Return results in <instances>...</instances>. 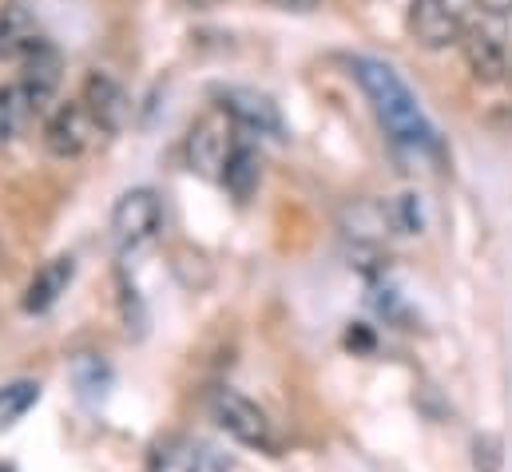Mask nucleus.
Masks as SVG:
<instances>
[{"label":"nucleus","mask_w":512,"mask_h":472,"mask_svg":"<svg viewBox=\"0 0 512 472\" xmlns=\"http://www.w3.org/2000/svg\"><path fill=\"white\" fill-rule=\"evenodd\" d=\"M350 72H354V80L362 84V92L370 96V104H374V112H378V119H382V127L389 131L393 143L413 147V151L437 147V131H433V123L425 119L417 96L409 92V84H405L385 60L358 56V60H350Z\"/></svg>","instance_id":"nucleus-1"},{"label":"nucleus","mask_w":512,"mask_h":472,"mask_svg":"<svg viewBox=\"0 0 512 472\" xmlns=\"http://www.w3.org/2000/svg\"><path fill=\"white\" fill-rule=\"evenodd\" d=\"M211 417L215 425L235 437L239 445H251V449H262V453H274V429L266 421V413L258 409L251 397H243L239 389H215L211 397Z\"/></svg>","instance_id":"nucleus-2"},{"label":"nucleus","mask_w":512,"mask_h":472,"mask_svg":"<svg viewBox=\"0 0 512 472\" xmlns=\"http://www.w3.org/2000/svg\"><path fill=\"white\" fill-rule=\"evenodd\" d=\"M163 227V203L151 187H131L112 207V242L120 250H135L159 235Z\"/></svg>","instance_id":"nucleus-3"},{"label":"nucleus","mask_w":512,"mask_h":472,"mask_svg":"<svg viewBox=\"0 0 512 472\" xmlns=\"http://www.w3.org/2000/svg\"><path fill=\"white\" fill-rule=\"evenodd\" d=\"M235 151V135H231V116L227 112H207L191 123L187 131V163L191 171H199L203 179H223V167Z\"/></svg>","instance_id":"nucleus-4"},{"label":"nucleus","mask_w":512,"mask_h":472,"mask_svg":"<svg viewBox=\"0 0 512 472\" xmlns=\"http://www.w3.org/2000/svg\"><path fill=\"white\" fill-rule=\"evenodd\" d=\"M96 135H100V127H96V119L88 116V108H84L80 100L60 104L52 116L44 119V147H48V155H56V159H76V155H84Z\"/></svg>","instance_id":"nucleus-5"},{"label":"nucleus","mask_w":512,"mask_h":472,"mask_svg":"<svg viewBox=\"0 0 512 472\" xmlns=\"http://www.w3.org/2000/svg\"><path fill=\"white\" fill-rule=\"evenodd\" d=\"M219 112H227L231 123L255 131V135H270V139H286V119L278 112V104L255 92V88H223L219 92Z\"/></svg>","instance_id":"nucleus-6"},{"label":"nucleus","mask_w":512,"mask_h":472,"mask_svg":"<svg viewBox=\"0 0 512 472\" xmlns=\"http://www.w3.org/2000/svg\"><path fill=\"white\" fill-rule=\"evenodd\" d=\"M409 32L421 48H445L461 40V0H413L409 8Z\"/></svg>","instance_id":"nucleus-7"},{"label":"nucleus","mask_w":512,"mask_h":472,"mask_svg":"<svg viewBox=\"0 0 512 472\" xmlns=\"http://www.w3.org/2000/svg\"><path fill=\"white\" fill-rule=\"evenodd\" d=\"M80 104L88 108V116L96 119V127H100V131H108V135L124 131L128 112H131V100H128V92H124V84H120V80H112L108 72H92V76L84 80Z\"/></svg>","instance_id":"nucleus-8"},{"label":"nucleus","mask_w":512,"mask_h":472,"mask_svg":"<svg viewBox=\"0 0 512 472\" xmlns=\"http://www.w3.org/2000/svg\"><path fill=\"white\" fill-rule=\"evenodd\" d=\"M20 68H24V72H20V84H16V88L28 96L32 112H44V108L52 104V96L60 92V80H64V56H60L52 44H44V48L32 52Z\"/></svg>","instance_id":"nucleus-9"},{"label":"nucleus","mask_w":512,"mask_h":472,"mask_svg":"<svg viewBox=\"0 0 512 472\" xmlns=\"http://www.w3.org/2000/svg\"><path fill=\"white\" fill-rule=\"evenodd\" d=\"M461 52H465V64H469L473 80L501 84L509 76V52H505L501 36L489 32V28H465L461 32Z\"/></svg>","instance_id":"nucleus-10"},{"label":"nucleus","mask_w":512,"mask_h":472,"mask_svg":"<svg viewBox=\"0 0 512 472\" xmlns=\"http://www.w3.org/2000/svg\"><path fill=\"white\" fill-rule=\"evenodd\" d=\"M48 44V36H44V28H40V20L24 8V4H4L0 8V56H8V60H28L32 52H40Z\"/></svg>","instance_id":"nucleus-11"},{"label":"nucleus","mask_w":512,"mask_h":472,"mask_svg":"<svg viewBox=\"0 0 512 472\" xmlns=\"http://www.w3.org/2000/svg\"><path fill=\"white\" fill-rule=\"evenodd\" d=\"M72 274H76V258H72V254H56L52 262H44V266L32 274L28 290H24V310H28V314L52 310V306L60 302V294L68 290Z\"/></svg>","instance_id":"nucleus-12"},{"label":"nucleus","mask_w":512,"mask_h":472,"mask_svg":"<svg viewBox=\"0 0 512 472\" xmlns=\"http://www.w3.org/2000/svg\"><path fill=\"white\" fill-rule=\"evenodd\" d=\"M258 179H262V159H258V151L251 143H235V151H231V159H227L219 183H223L239 203H247L258 191Z\"/></svg>","instance_id":"nucleus-13"},{"label":"nucleus","mask_w":512,"mask_h":472,"mask_svg":"<svg viewBox=\"0 0 512 472\" xmlns=\"http://www.w3.org/2000/svg\"><path fill=\"white\" fill-rule=\"evenodd\" d=\"M147 472H199V453L187 437H159L147 453Z\"/></svg>","instance_id":"nucleus-14"},{"label":"nucleus","mask_w":512,"mask_h":472,"mask_svg":"<svg viewBox=\"0 0 512 472\" xmlns=\"http://www.w3.org/2000/svg\"><path fill=\"white\" fill-rule=\"evenodd\" d=\"M40 401V381H8V385H0V433L4 429H12L32 405Z\"/></svg>","instance_id":"nucleus-15"},{"label":"nucleus","mask_w":512,"mask_h":472,"mask_svg":"<svg viewBox=\"0 0 512 472\" xmlns=\"http://www.w3.org/2000/svg\"><path fill=\"white\" fill-rule=\"evenodd\" d=\"M342 227H346V235L354 238H378L389 227V215L378 203H354V207H346Z\"/></svg>","instance_id":"nucleus-16"},{"label":"nucleus","mask_w":512,"mask_h":472,"mask_svg":"<svg viewBox=\"0 0 512 472\" xmlns=\"http://www.w3.org/2000/svg\"><path fill=\"white\" fill-rule=\"evenodd\" d=\"M32 116L36 112L20 88H0V139H16Z\"/></svg>","instance_id":"nucleus-17"},{"label":"nucleus","mask_w":512,"mask_h":472,"mask_svg":"<svg viewBox=\"0 0 512 472\" xmlns=\"http://www.w3.org/2000/svg\"><path fill=\"white\" fill-rule=\"evenodd\" d=\"M385 215H389V227L397 235H417L421 231V203H417V195H397L385 207Z\"/></svg>","instance_id":"nucleus-18"},{"label":"nucleus","mask_w":512,"mask_h":472,"mask_svg":"<svg viewBox=\"0 0 512 472\" xmlns=\"http://www.w3.org/2000/svg\"><path fill=\"white\" fill-rule=\"evenodd\" d=\"M501 449H505L501 437L481 433V437L473 441V465H477V472H501V465H505V453H501Z\"/></svg>","instance_id":"nucleus-19"},{"label":"nucleus","mask_w":512,"mask_h":472,"mask_svg":"<svg viewBox=\"0 0 512 472\" xmlns=\"http://www.w3.org/2000/svg\"><path fill=\"white\" fill-rule=\"evenodd\" d=\"M104 381H108V369H104L96 357H80V361H76V385H80L84 397H92L96 385L104 389Z\"/></svg>","instance_id":"nucleus-20"},{"label":"nucleus","mask_w":512,"mask_h":472,"mask_svg":"<svg viewBox=\"0 0 512 472\" xmlns=\"http://www.w3.org/2000/svg\"><path fill=\"white\" fill-rule=\"evenodd\" d=\"M278 8H286V12H314L322 0H274Z\"/></svg>","instance_id":"nucleus-21"},{"label":"nucleus","mask_w":512,"mask_h":472,"mask_svg":"<svg viewBox=\"0 0 512 472\" xmlns=\"http://www.w3.org/2000/svg\"><path fill=\"white\" fill-rule=\"evenodd\" d=\"M481 8L489 16H512V0H481Z\"/></svg>","instance_id":"nucleus-22"},{"label":"nucleus","mask_w":512,"mask_h":472,"mask_svg":"<svg viewBox=\"0 0 512 472\" xmlns=\"http://www.w3.org/2000/svg\"><path fill=\"white\" fill-rule=\"evenodd\" d=\"M0 472H12V469H0Z\"/></svg>","instance_id":"nucleus-23"}]
</instances>
